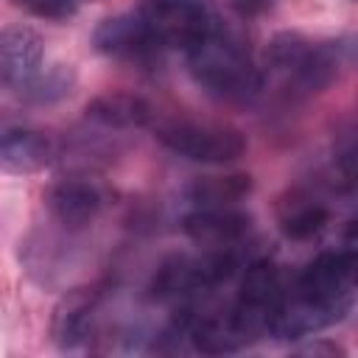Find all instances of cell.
I'll return each instance as SVG.
<instances>
[{"label": "cell", "instance_id": "cell-8", "mask_svg": "<svg viewBox=\"0 0 358 358\" xmlns=\"http://www.w3.org/2000/svg\"><path fill=\"white\" fill-rule=\"evenodd\" d=\"M45 204L50 210V215L67 227V229H78V227H87L106 204V196L101 190V185H95L92 179H62L56 182L48 196H45Z\"/></svg>", "mask_w": 358, "mask_h": 358}, {"label": "cell", "instance_id": "cell-3", "mask_svg": "<svg viewBox=\"0 0 358 358\" xmlns=\"http://www.w3.org/2000/svg\"><path fill=\"white\" fill-rule=\"evenodd\" d=\"M137 17L157 42V48L190 50L218 22L215 11L204 0H143Z\"/></svg>", "mask_w": 358, "mask_h": 358}, {"label": "cell", "instance_id": "cell-13", "mask_svg": "<svg viewBox=\"0 0 358 358\" xmlns=\"http://www.w3.org/2000/svg\"><path fill=\"white\" fill-rule=\"evenodd\" d=\"M92 308H95V294H90V291H73L56 305L50 330H53V338L59 347L70 350L78 341H84Z\"/></svg>", "mask_w": 358, "mask_h": 358}, {"label": "cell", "instance_id": "cell-5", "mask_svg": "<svg viewBox=\"0 0 358 358\" xmlns=\"http://www.w3.org/2000/svg\"><path fill=\"white\" fill-rule=\"evenodd\" d=\"M157 140L193 162H210V165H224L246 151V137L224 123H199V120H173L157 129Z\"/></svg>", "mask_w": 358, "mask_h": 358}, {"label": "cell", "instance_id": "cell-7", "mask_svg": "<svg viewBox=\"0 0 358 358\" xmlns=\"http://www.w3.org/2000/svg\"><path fill=\"white\" fill-rule=\"evenodd\" d=\"M56 157V140L31 126H0V171L36 173Z\"/></svg>", "mask_w": 358, "mask_h": 358}, {"label": "cell", "instance_id": "cell-6", "mask_svg": "<svg viewBox=\"0 0 358 358\" xmlns=\"http://www.w3.org/2000/svg\"><path fill=\"white\" fill-rule=\"evenodd\" d=\"M92 42L103 56H112V59H120V62H148L159 53L157 42L145 31L137 11L103 20L95 28Z\"/></svg>", "mask_w": 358, "mask_h": 358}, {"label": "cell", "instance_id": "cell-9", "mask_svg": "<svg viewBox=\"0 0 358 358\" xmlns=\"http://www.w3.org/2000/svg\"><path fill=\"white\" fill-rule=\"evenodd\" d=\"M341 45L336 42H310L302 48L299 59L291 64V70L282 76L285 84L299 95H313L327 90L341 70Z\"/></svg>", "mask_w": 358, "mask_h": 358}, {"label": "cell", "instance_id": "cell-10", "mask_svg": "<svg viewBox=\"0 0 358 358\" xmlns=\"http://www.w3.org/2000/svg\"><path fill=\"white\" fill-rule=\"evenodd\" d=\"M45 56L42 36L28 25L0 28V76L22 87L31 76L39 73Z\"/></svg>", "mask_w": 358, "mask_h": 358}, {"label": "cell", "instance_id": "cell-16", "mask_svg": "<svg viewBox=\"0 0 358 358\" xmlns=\"http://www.w3.org/2000/svg\"><path fill=\"white\" fill-rule=\"evenodd\" d=\"M39 20H70L78 11V0H14Z\"/></svg>", "mask_w": 358, "mask_h": 358}, {"label": "cell", "instance_id": "cell-11", "mask_svg": "<svg viewBox=\"0 0 358 358\" xmlns=\"http://www.w3.org/2000/svg\"><path fill=\"white\" fill-rule=\"evenodd\" d=\"M182 229L199 246L227 249L249 232V215L227 207H199L182 218Z\"/></svg>", "mask_w": 358, "mask_h": 358}, {"label": "cell", "instance_id": "cell-14", "mask_svg": "<svg viewBox=\"0 0 358 358\" xmlns=\"http://www.w3.org/2000/svg\"><path fill=\"white\" fill-rule=\"evenodd\" d=\"M252 193V176L227 173V176H201L190 185L187 199L199 207H229Z\"/></svg>", "mask_w": 358, "mask_h": 358}, {"label": "cell", "instance_id": "cell-4", "mask_svg": "<svg viewBox=\"0 0 358 358\" xmlns=\"http://www.w3.org/2000/svg\"><path fill=\"white\" fill-rule=\"evenodd\" d=\"M235 268H238V260L227 249H215L201 257L173 255L157 268L151 280V296L162 302L187 299L227 282L235 274Z\"/></svg>", "mask_w": 358, "mask_h": 358}, {"label": "cell", "instance_id": "cell-2", "mask_svg": "<svg viewBox=\"0 0 358 358\" xmlns=\"http://www.w3.org/2000/svg\"><path fill=\"white\" fill-rule=\"evenodd\" d=\"M187 64L193 78L210 95L229 103L252 101L266 84L263 70L252 62L246 48L221 25V20L199 45L187 50Z\"/></svg>", "mask_w": 358, "mask_h": 358}, {"label": "cell", "instance_id": "cell-1", "mask_svg": "<svg viewBox=\"0 0 358 358\" xmlns=\"http://www.w3.org/2000/svg\"><path fill=\"white\" fill-rule=\"evenodd\" d=\"M358 257L352 249L324 252L310 260L280 302L268 322V336L274 338H305L336 322H341L355 302Z\"/></svg>", "mask_w": 358, "mask_h": 358}, {"label": "cell", "instance_id": "cell-15", "mask_svg": "<svg viewBox=\"0 0 358 358\" xmlns=\"http://www.w3.org/2000/svg\"><path fill=\"white\" fill-rule=\"evenodd\" d=\"M327 224H330V210L319 201L291 196V201H285L280 207V229L291 241L316 238Z\"/></svg>", "mask_w": 358, "mask_h": 358}, {"label": "cell", "instance_id": "cell-12", "mask_svg": "<svg viewBox=\"0 0 358 358\" xmlns=\"http://www.w3.org/2000/svg\"><path fill=\"white\" fill-rule=\"evenodd\" d=\"M87 117L112 129H137L148 123L151 106L134 92H103L87 103Z\"/></svg>", "mask_w": 358, "mask_h": 358}, {"label": "cell", "instance_id": "cell-17", "mask_svg": "<svg viewBox=\"0 0 358 358\" xmlns=\"http://www.w3.org/2000/svg\"><path fill=\"white\" fill-rule=\"evenodd\" d=\"M302 352H305V355H319V352H324V355H344V350H341L338 344H310V347H305Z\"/></svg>", "mask_w": 358, "mask_h": 358}]
</instances>
